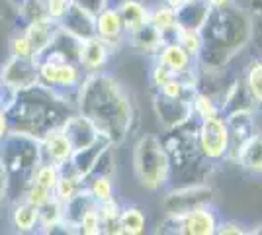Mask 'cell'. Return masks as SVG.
I'll list each match as a JSON object with an SVG mask.
<instances>
[{
  "instance_id": "f546056e",
  "label": "cell",
  "mask_w": 262,
  "mask_h": 235,
  "mask_svg": "<svg viewBox=\"0 0 262 235\" xmlns=\"http://www.w3.org/2000/svg\"><path fill=\"white\" fill-rule=\"evenodd\" d=\"M149 22L164 35V41H174L176 28H178L176 26L174 8L166 6L159 0L155 6H149Z\"/></svg>"
},
{
  "instance_id": "836d02e7",
  "label": "cell",
  "mask_w": 262,
  "mask_h": 235,
  "mask_svg": "<svg viewBox=\"0 0 262 235\" xmlns=\"http://www.w3.org/2000/svg\"><path fill=\"white\" fill-rule=\"evenodd\" d=\"M121 235H139L147 227V216L139 206H121Z\"/></svg>"
},
{
  "instance_id": "4dcf8cb0",
  "label": "cell",
  "mask_w": 262,
  "mask_h": 235,
  "mask_svg": "<svg viewBox=\"0 0 262 235\" xmlns=\"http://www.w3.org/2000/svg\"><path fill=\"white\" fill-rule=\"evenodd\" d=\"M86 190L94 198L96 204L108 202L116 198V180L114 175H104V173H92L86 177Z\"/></svg>"
},
{
  "instance_id": "d590c367",
  "label": "cell",
  "mask_w": 262,
  "mask_h": 235,
  "mask_svg": "<svg viewBox=\"0 0 262 235\" xmlns=\"http://www.w3.org/2000/svg\"><path fill=\"white\" fill-rule=\"evenodd\" d=\"M174 41L182 45L194 59H198L200 51H202V45H204V39H202L200 32H196V30H182V28H176Z\"/></svg>"
},
{
  "instance_id": "30bf717a",
  "label": "cell",
  "mask_w": 262,
  "mask_h": 235,
  "mask_svg": "<svg viewBox=\"0 0 262 235\" xmlns=\"http://www.w3.org/2000/svg\"><path fill=\"white\" fill-rule=\"evenodd\" d=\"M0 69L2 80L12 94L37 84V59H18L8 55L4 63H0Z\"/></svg>"
},
{
  "instance_id": "d6986e66",
  "label": "cell",
  "mask_w": 262,
  "mask_h": 235,
  "mask_svg": "<svg viewBox=\"0 0 262 235\" xmlns=\"http://www.w3.org/2000/svg\"><path fill=\"white\" fill-rule=\"evenodd\" d=\"M39 145H41V157L47 163H53L57 167H65L67 163L73 159L75 149L71 145L69 137L65 135V132L61 127H55L51 132L39 139Z\"/></svg>"
},
{
  "instance_id": "4fadbf2b",
  "label": "cell",
  "mask_w": 262,
  "mask_h": 235,
  "mask_svg": "<svg viewBox=\"0 0 262 235\" xmlns=\"http://www.w3.org/2000/svg\"><path fill=\"white\" fill-rule=\"evenodd\" d=\"M59 30H61L59 22L53 20V18H49V16H45V14L43 16H35V18L26 22L22 32L28 37L30 45H32L35 59H39L47 51V47L51 45V41L55 39V35H57Z\"/></svg>"
},
{
  "instance_id": "60d3db41",
  "label": "cell",
  "mask_w": 262,
  "mask_h": 235,
  "mask_svg": "<svg viewBox=\"0 0 262 235\" xmlns=\"http://www.w3.org/2000/svg\"><path fill=\"white\" fill-rule=\"evenodd\" d=\"M217 235H245L249 233V229H245V225L241 222H235V220H219L217 224Z\"/></svg>"
},
{
  "instance_id": "7bdbcfd3",
  "label": "cell",
  "mask_w": 262,
  "mask_h": 235,
  "mask_svg": "<svg viewBox=\"0 0 262 235\" xmlns=\"http://www.w3.org/2000/svg\"><path fill=\"white\" fill-rule=\"evenodd\" d=\"M8 204V182H6V170L0 161V210Z\"/></svg>"
},
{
  "instance_id": "d4e9b609",
  "label": "cell",
  "mask_w": 262,
  "mask_h": 235,
  "mask_svg": "<svg viewBox=\"0 0 262 235\" xmlns=\"http://www.w3.org/2000/svg\"><path fill=\"white\" fill-rule=\"evenodd\" d=\"M235 163L252 177H262V134L256 132L243 143Z\"/></svg>"
},
{
  "instance_id": "4316f807",
  "label": "cell",
  "mask_w": 262,
  "mask_h": 235,
  "mask_svg": "<svg viewBox=\"0 0 262 235\" xmlns=\"http://www.w3.org/2000/svg\"><path fill=\"white\" fill-rule=\"evenodd\" d=\"M96 206V202L94 198L90 196V192L84 188V190H80L77 196H73L71 200H67L63 204V224H65L67 231L69 233H77L78 229V224H80V220L84 218V213L88 210H92Z\"/></svg>"
},
{
  "instance_id": "f6af8a7d",
  "label": "cell",
  "mask_w": 262,
  "mask_h": 235,
  "mask_svg": "<svg viewBox=\"0 0 262 235\" xmlns=\"http://www.w3.org/2000/svg\"><path fill=\"white\" fill-rule=\"evenodd\" d=\"M12 92L6 89V84H4V80H2V69H0V104L2 106H6L8 100H10Z\"/></svg>"
},
{
  "instance_id": "8d00e7d4",
  "label": "cell",
  "mask_w": 262,
  "mask_h": 235,
  "mask_svg": "<svg viewBox=\"0 0 262 235\" xmlns=\"http://www.w3.org/2000/svg\"><path fill=\"white\" fill-rule=\"evenodd\" d=\"M8 53L10 57H18V59H35L33 55V49L28 37L24 35V32H16V34L10 37V44H8Z\"/></svg>"
},
{
  "instance_id": "2e32d148",
  "label": "cell",
  "mask_w": 262,
  "mask_h": 235,
  "mask_svg": "<svg viewBox=\"0 0 262 235\" xmlns=\"http://www.w3.org/2000/svg\"><path fill=\"white\" fill-rule=\"evenodd\" d=\"M151 57H153V61L164 65L168 71H172L174 75H186V73H192L198 67L196 59L190 55L178 41H164Z\"/></svg>"
},
{
  "instance_id": "1f68e13d",
  "label": "cell",
  "mask_w": 262,
  "mask_h": 235,
  "mask_svg": "<svg viewBox=\"0 0 262 235\" xmlns=\"http://www.w3.org/2000/svg\"><path fill=\"white\" fill-rule=\"evenodd\" d=\"M241 77H243L247 89L251 92L256 108L262 110V55L251 59L249 65L245 67V71L241 73Z\"/></svg>"
},
{
  "instance_id": "ee69618b",
  "label": "cell",
  "mask_w": 262,
  "mask_h": 235,
  "mask_svg": "<svg viewBox=\"0 0 262 235\" xmlns=\"http://www.w3.org/2000/svg\"><path fill=\"white\" fill-rule=\"evenodd\" d=\"M10 132V127H8V118H6V110H4V106L0 104V143H2V139L8 135Z\"/></svg>"
},
{
  "instance_id": "f35d334b",
  "label": "cell",
  "mask_w": 262,
  "mask_h": 235,
  "mask_svg": "<svg viewBox=\"0 0 262 235\" xmlns=\"http://www.w3.org/2000/svg\"><path fill=\"white\" fill-rule=\"evenodd\" d=\"M172 77H174V73H172V71H168L164 65L157 63V61H153V65H151V73H149V80H151V87H153V90L163 89L164 84H166V82H168Z\"/></svg>"
},
{
  "instance_id": "44dd1931",
  "label": "cell",
  "mask_w": 262,
  "mask_h": 235,
  "mask_svg": "<svg viewBox=\"0 0 262 235\" xmlns=\"http://www.w3.org/2000/svg\"><path fill=\"white\" fill-rule=\"evenodd\" d=\"M59 26L67 34L75 35L78 39H86L90 35H96V16L92 12H88L86 8L78 6L77 2H71L65 16L59 20Z\"/></svg>"
},
{
  "instance_id": "52a82bcc",
  "label": "cell",
  "mask_w": 262,
  "mask_h": 235,
  "mask_svg": "<svg viewBox=\"0 0 262 235\" xmlns=\"http://www.w3.org/2000/svg\"><path fill=\"white\" fill-rule=\"evenodd\" d=\"M213 202H215V190L208 182L178 184L163 194L161 208H163L164 216L180 218V216L192 212L196 208H202V206H213Z\"/></svg>"
},
{
  "instance_id": "f907efd6",
  "label": "cell",
  "mask_w": 262,
  "mask_h": 235,
  "mask_svg": "<svg viewBox=\"0 0 262 235\" xmlns=\"http://www.w3.org/2000/svg\"><path fill=\"white\" fill-rule=\"evenodd\" d=\"M184 2H186V0H184Z\"/></svg>"
},
{
  "instance_id": "7a4b0ae2",
  "label": "cell",
  "mask_w": 262,
  "mask_h": 235,
  "mask_svg": "<svg viewBox=\"0 0 262 235\" xmlns=\"http://www.w3.org/2000/svg\"><path fill=\"white\" fill-rule=\"evenodd\" d=\"M204 45L196 63L200 67L225 69L252 41V24L247 8L239 0L221 8H211L200 30Z\"/></svg>"
},
{
  "instance_id": "cb8c5ba5",
  "label": "cell",
  "mask_w": 262,
  "mask_h": 235,
  "mask_svg": "<svg viewBox=\"0 0 262 235\" xmlns=\"http://www.w3.org/2000/svg\"><path fill=\"white\" fill-rule=\"evenodd\" d=\"M110 4L120 14L125 34H131L149 22V4H145L143 0H114Z\"/></svg>"
},
{
  "instance_id": "74e56055",
  "label": "cell",
  "mask_w": 262,
  "mask_h": 235,
  "mask_svg": "<svg viewBox=\"0 0 262 235\" xmlns=\"http://www.w3.org/2000/svg\"><path fill=\"white\" fill-rule=\"evenodd\" d=\"M77 233H82V235H102V224H100V216H98V210H96V206L92 208V210H88L84 213V218L80 220V224H78V229Z\"/></svg>"
},
{
  "instance_id": "9c48e42d",
  "label": "cell",
  "mask_w": 262,
  "mask_h": 235,
  "mask_svg": "<svg viewBox=\"0 0 262 235\" xmlns=\"http://www.w3.org/2000/svg\"><path fill=\"white\" fill-rule=\"evenodd\" d=\"M153 110L157 122L163 130L178 127L194 118L192 98H172V96H164L157 90L153 94Z\"/></svg>"
},
{
  "instance_id": "8992f818",
  "label": "cell",
  "mask_w": 262,
  "mask_h": 235,
  "mask_svg": "<svg viewBox=\"0 0 262 235\" xmlns=\"http://www.w3.org/2000/svg\"><path fill=\"white\" fill-rule=\"evenodd\" d=\"M86 73L80 69V65L69 59L53 53H43L37 59V82L73 106L77 104L78 89Z\"/></svg>"
},
{
  "instance_id": "83f0119b",
  "label": "cell",
  "mask_w": 262,
  "mask_h": 235,
  "mask_svg": "<svg viewBox=\"0 0 262 235\" xmlns=\"http://www.w3.org/2000/svg\"><path fill=\"white\" fill-rule=\"evenodd\" d=\"M110 145H112V143H110L106 137H100L98 141H94L92 145L75 151V153H73V159L69 161V165L75 168L80 177H84V179H86L88 175L92 173V168L96 167L100 155H102Z\"/></svg>"
},
{
  "instance_id": "484cf974",
  "label": "cell",
  "mask_w": 262,
  "mask_h": 235,
  "mask_svg": "<svg viewBox=\"0 0 262 235\" xmlns=\"http://www.w3.org/2000/svg\"><path fill=\"white\" fill-rule=\"evenodd\" d=\"M164 44V35L155 28L151 22L143 24L135 32L127 34L125 45H129L133 51L143 53V55H153L155 51Z\"/></svg>"
},
{
  "instance_id": "6da1fadb",
  "label": "cell",
  "mask_w": 262,
  "mask_h": 235,
  "mask_svg": "<svg viewBox=\"0 0 262 235\" xmlns=\"http://www.w3.org/2000/svg\"><path fill=\"white\" fill-rule=\"evenodd\" d=\"M75 108L116 147L121 145L133 130L135 106L131 92L120 78L110 75L108 71L84 77Z\"/></svg>"
},
{
  "instance_id": "8fae6325",
  "label": "cell",
  "mask_w": 262,
  "mask_h": 235,
  "mask_svg": "<svg viewBox=\"0 0 262 235\" xmlns=\"http://www.w3.org/2000/svg\"><path fill=\"white\" fill-rule=\"evenodd\" d=\"M59 173H61V167H57L53 163H47V161H41L39 167L35 168V173H33V179L30 182L26 194H24V198L35 204L37 208H41L43 204L53 200Z\"/></svg>"
},
{
  "instance_id": "5bb4252c",
  "label": "cell",
  "mask_w": 262,
  "mask_h": 235,
  "mask_svg": "<svg viewBox=\"0 0 262 235\" xmlns=\"http://www.w3.org/2000/svg\"><path fill=\"white\" fill-rule=\"evenodd\" d=\"M178 220V233L182 235H215L219 218L213 206H202L184 213Z\"/></svg>"
},
{
  "instance_id": "e575fe53",
  "label": "cell",
  "mask_w": 262,
  "mask_h": 235,
  "mask_svg": "<svg viewBox=\"0 0 262 235\" xmlns=\"http://www.w3.org/2000/svg\"><path fill=\"white\" fill-rule=\"evenodd\" d=\"M192 112L198 120H208V118H217L221 116V110H219V104L215 98H211L206 92H200L196 90L192 94Z\"/></svg>"
},
{
  "instance_id": "bcb514c9",
  "label": "cell",
  "mask_w": 262,
  "mask_h": 235,
  "mask_svg": "<svg viewBox=\"0 0 262 235\" xmlns=\"http://www.w3.org/2000/svg\"><path fill=\"white\" fill-rule=\"evenodd\" d=\"M211 8H221V6H227L231 2H235V0H206Z\"/></svg>"
},
{
  "instance_id": "e0dca14e",
  "label": "cell",
  "mask_w": 262,
  "mask_h": 235,
  "mask_svg": "<svg viewBox=\"0 0 262 235\" xmlns=\"http://www.w3.org/2000/svg\"><path fill=\"white\" fill-rule=\"evenodd\" d=\"M256 112H235L225 116L227 122V130H229V155L227 161L235 163V157L239 153L243 143L256 134Z\"/></svg>"
},
{
  "instance_id": "b9f144b4",
  "label": "cell",
  "mask_w": 262,
  "mask_h": 235,
  "mask_svg": "<svg viewBox=\"0 0 262 235\" xmlns=\"http://www.w3.org/2000/svg\"><path fill=\"white\" fill-rule=\"evenodd\" d=\"M73 2H77L78 6L86 8L88 12H92L94 16H96L104 6H108V0H73Z\"/></svg>"
},
{
  "instance_id": "ba28073f",
  "label": "cell",
  "mask_w": 262,
  "mask_h": 235,
  "mask_svg": "<svg viewBox=\"0 0 262 235\" xmlns=\"http://www.w3.org/2000/svg\"><path fill=\"white\" fill-rule=\"evenodd\" d=\"M198 151L211 163L227 161L229 155V130L223 116L200 120L198 123Z\"/></svg>"
},
{
  "instance_id": "277c9868",
  "label": "cell",
  "mask_w": 262,
  "mask_h": 235,
  "mask_svg": "<svg viewBox=\"0 0 262 235\" xmlns=\"http://www.w3.org/2000/svg\"><path fill=\"white\" fill-rule=\"evenodd\" d=\"M0 161L6 170L8 204L24 198L35 168L43 161L39 139L18 132H8L0 143Z\"/></svg>"
},
{
  "instance_id": "3957f363",
  "label": "cell",
  "mask_w": 262,
  "mask_h": 235,
  "mask_svg": "<svg viewBox=\"0 0 262 235\" xmlns=\"http://www.w3.org/2000/svg\"><path fill=\"white\" fill-rule=\"evenodd\" d=\"M4 110L10 132L41 139L47 132L61 127L77 108L37 82L14 92Z\"/></svg>"
},
{
  "instance_id": "7c38bea8",
  "label": "cell",
  "mask_w": 262,
  "mask_h": 235,
  "mask_svg": "<svg viewBox=\"0 0 262 235\" xmlns=\"http://www.w3.org/2000/svg\"><path fill=\"white\" fill-rule=\"evenodd\" d=\"M114 55H116V49L108 41H104L98 35H90L86 39H82V44H80L78 65L86 75L102 73L110 67V61Z\"/></svg>"
},
{
  "instance_id": "d6a6232c",
  "label": "cell",
  "mask_w": 262,
  "mask_h": 235,
  "mask_svg": "<svg viewBox=\"0 0 262 235\" xmlns=\"http://www.w3.org/2000/svg\"><path fill=\"white\" fill-rule=\"evenodd\" d=\"M96 210H98L100 224H102V233L121 235V227H120L121 204L118 202V198L102 202V204H96Z\"/></svg>"
},
{
  "instance_id": "7402d4cb",
  "label": "cell",
  "mask_w": 262,
  "mask_h": 235,
  "mask_svg": "<svg viewBox=\"0 0 262 235\" xmlns=\"http://www.w3.org/2000/svg\"><path fill=\"white\" fill-rule=\"evenodd\" d=\"M211 6L206 0H186L174 10L176 26L182 30H196L200 32L208 20Z\"/></svg>"
},
{
  "instance_id": "9a60e30c",
  "label": "cell",
  "mask_w": 262,
  "mask_h": 235,
  "mask_svg": "<svg viewBox=\"0 0 262 235\" xmlns=\"http://www.w3.org/2000/svg\"><path fill=\"white\" fill-rule=\"evenodd\" d=\"M219 110H221L223 118L235 112H258V108H256V104L252 100L251 92H249L241 75H235L231 78L229 87L223 92V98L219 102Z\"/></svg>"
},
{
  "instance_id": "ffe728a7",
  "label": "cell",
  "mask_w": 262,
  "mask_h": 235,
  "mask_svg": "<svg viewBox=\"0 0 262 235\" xmlns=\"http://www.w3.org/2000/svg\"><path fill=\"white\" fill-rule=\"evenodd\" d=\"M96 35L102 37L104 41H108L116 51L125 45V28H123V22H121L118 10L108 4L104 6L102 10L96 14Z\"/></svg>"
},
{
  "instance_id": "f1b7e54d",
  "label": "cell",
  "mask_w": 262,
  "mask_h": 235,
  "mask_svg": "<svg viewBox=\"0 0 262 235\" xmlns=\"http://www.w3.org/2000/svg\"><path fill=\"white\" fill-rule=\"evenodd\" d=\"M86 188V179L80 177L75 168L67 163L65 167H61L59 173V180H57V186H55V198L59 202L65 204L67 200H71L73 196H77L80 190Z\"/></svg>"
},
{
  "instance_id": "681fc988",
  "label": "cell",
  "mask_w": 262,
  "mask_h": 235,
  "mask_svg": "<svg viewBox=\"0 0 262 235\" xmlns=\"http://www.w3.org/2000/svg\"><path fill=\"white\" fill-rule=\"evenodd\" d=\"M110 2H114V0H108V4H110Z\"/></svg>"
},
{
  "instance_id": "603a6c76",
  "label": "cell",
  "mask_w": 262,
  "mask_h": 235,
  "mask_svg": "<svg viewBox=\"0 0 262 235\" xmlns=\"http://www.w3.org/2000/svg\"><path fill=\"white\" fill-rule=\"evenodd\" d=\"M10 224L18 233H33L39 229V208L26 198L10 204Z\"/></svg>"
},
{
  "instance_id": "7dc6e473",
  "label": "cell",
  "mask_w": 262,
  "mask_h": 235,
  "mask_svg": "<svg viewBox=\"0 0 262 235\" xmlns=\"http://www.w3.org/2000/svg\"><path fill=\"white\" fill-rule=\"evenodd\" d=\"M161 2H163V4H166V6H170V8H178V6H180V4H182V2H184V0H161Z\"/></svg>"
},
{
  "instance_id": "5b68a950",
  "label": "cell",
  "mask_w": 262,
  "mask_h": 235,
  "mask_svg": "<svg viewBox=\"0 0 262 235\" xmlns=\"http://www.w3.org/2000/svg\"><path fill=\"white\" fill-rule=\"evenodd\" d=\"M133 173L139 186L149 192H161L170 184L172 163L159 135L145 134L133 147Z\"/></svg>"
},
{
  "instance_id": "c3c4849f",
  "label": "cell",
  "mask_w": 262,
  "mask_h": 235,
  "mask_svg": "<svg viewBox=\"0 0 262 235\" xmlns=\"http://www.w3.org/2000/svg\"><path fill=\"white\" fill-rule=\"evenodd\" d=\"M249 233H258V235H260L262 233V224L260 225H254L252 229H249Z\"/></svg>"
},
{
  "instance_id": "ac0fdd59",
  "label": "cell",
  "mask_w": 262,
  "mask_h": 235,
  "mask_svg": "<svg viewBox=\"0 0 262 235\" xmlns=\"http://www.w3.org/2000/svg\"><path fill=\"white\" fill-rule=\"evenodd\" d=\"M61 130L65 132V135L69 137V141H71V145H73L75 151L92 145L94 141H98L100 137H104L98 132V127L90 122L88 118H84L82 114H78L77 110L63 122Z\"/></svg>"
},
{
  "instance_id": "ab89813d",
  "label": "cell",
  "mask_w": 262,
  "mask_h": 235,
  "mask_svg": "<svg viewBox=\"0 0 262 235\" xmlns=\"http://www.w3.org/2000/svg\"><path fill=\"white\" fill-rule=\"evenodd\" d=\"M71 2H73V0H41L45 16L53 18V20H57V22L65 16V12L69 10Z\"/></svg>"
}]
</instances>
